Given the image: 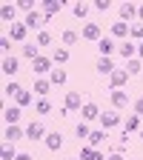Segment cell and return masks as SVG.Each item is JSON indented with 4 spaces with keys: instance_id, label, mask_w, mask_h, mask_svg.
Instances as JSON below:
<instances>
[{
    "instance_id": "obj_27",
    "label": "cell",
    "mask_w": 143,
    "mask_h": 160,
    "mask_svg": "<svg viewBox=\"0 0 143 160\" xmlns=\"http://www.w3.org/2000/svg\"><path fill=\"white\" fill-rule=\"evenodd\" d=\"M52 60H54L57 66L69 63V49H54V52H52Z\"/></svg>"
},
{
    "instance_id": "obj_22",
    "label": "cell",
    "mask_w": 143,
    "mask_h": 160,
    "mask_svg": "<svg viewBox=\"0 0 143 160\" xmlns=\"http://www.w3.org/2000/svg\"><path fill=\"white\" fill-rule=\"evenodd\" d=\"M97 49H100V57H112V52H115V40L112 37H103L97 43Z\"/></svg>"
},
{
    "instance_id": "obj_6",
    "label": "cell",
    "mask_w": 143,
    "mask_h": 160,
    "mask_svg": "<svg viewBox=\"0 0 143 160\" xmlns=\"http://www.w3.org/2000/svg\"><path fill=\"white\" fill-rule=\"evenodd\" d=\"M126 83H129V72H126V69H123V72L115 69V72H112V77H109V86H112V89H123Z\"/></svg>"
},
{
    "instance_id": "obj_49",
    "label": "cell",
    "mask_w": 143,
    "mask_h": 160,
    "mask_svg": "<svg viewBox=\"0 0 143 160\" xmlns=\"http://www.w3.org/2000/svg\"><path fill=\"white\" fill-rule=\"evenodd\" d=\"M140 140H143V129H140Z\"/></svg>"
},
{
    "instance_id": "obj_33",
    "label": "cell",
    "mask_w": 143,
    "mask_h": 160,
    "mask_svg": "<svg viewBox=\"0 0 143 160\" xmlns=\"http://www.w3.org/2000/svg\"><path fill=\"white\" fill-rule=\"evenodd\" d=\"M20 92H23V86H20V83H14V80H9V83H6V89H3V94H9V97H17Z\"/></svg>"
},
{
    "instance_id": "obj_7",
    "label": "cell",
    "mask_w": 143,
    "mask_h": 160,
    "mask_svg": "<svg viewBox=\"0 0 143 160\" xmlns=\"http://www.w3.org/2000/svg\"><path fill=\"white\" fill-rule=\"evenodd\" d=\"M23 23H26L29 29H37V32H40V26L46 23V17H43V12H37V9H34V12H29V14H26Z\"/></svg>"
},
{
    "instance_id": "obj_48",
    "label": "cell",
    "mask_w": 143,
    "mask_h": 160,
    "mask_svg": "<svg viewBox=\"0 0 143 160\" xmlns=\"http://www.w3.org/2000/svg\"><path fill=\"white\" fill-rule=\"evenodd\" d=\"M137 17H140V20H143V6H137Z\"/></svg>"
},
{
    "instance_id": "obj_31",
    "label": "cell",
    "mask_w": 143,
    "mask_h": 160,
    "mask_svg": "<svg viewBox=\"0 0 143 160\" xmlns=\"http://www.w3.org/2000/svg\"><path fill=\"white\" fill-rule=\"evenodd\" d=\"M34 109H37V114H49L52 112V100L49 97H40L37 103H34Z\"/></svg>"
},
{
    "instance_id": "obj_30",
    "label": "cell",
    "mask_w": 143,
    "mask_h": 160,
    "mask_svg": "<svg viewBox=\"0 0 143 160\" xmlns=\"http://www.w3.org/2000/svg\"><path fill=\"white\" fill-rule=\"evenodd\" d=\"M0 160H17V152H14V143H6L0 149Z\"/></svg>"
},
{
    "instance_id": "obj_9",
    "label": "cell",
    "mask_w": 143,
    "mask_h": 160,
    "mask_svg": "<svg viewBox=\"0 0 143 160\" xmlns=\"http://www.w3.org/2000/svg\"><path fill=\"white\" fill-rule=\"evenodd\" d=\"M100 123H103V129H115V126H120V114H117V109L103 112V114H100Z\"/></svg>"
},
{
    "instance_id": "obj_13",
    "label": "cell",
    "mask_w": 143,
    "mask_h": 160,
    "mask_svg": "<svg viewBox=\"0 0 143 160\" xmlns=\"http://www.w3.org/2000/svg\"><path fill=\"white\" fill-rule=\"evenodd\" d=\"M26 34H29V26L26 23H12L9 26V37L12 40H26Z\"/></svg>"
},
{
    "instance_id": "obj_17",
    "label": "cell",
    "mask_w": 143,
    "mask_h": 160,
    "mask_svg": "<svg viewBox=\"0 0 143 160\" xmlns=\"http://www.w3.org/2000/svg\"><path fill=\"white\" fill-rule=\"evenodd\" d=\"M14 17H17V6H12V3L0 6V20H3V23H14Z\"/></svg>"
},
{
    "instance_id": "obj_26",
    "label": "cell",
    "mask_w": 143,
    "mask_h": 160,
    "mask_svg": "<svg viewBox=\"0 0 143 160\" xmlns=\"http://www.w3.org/2000/svg\"><path fill=\"white\" fill-rule=\"evenodd\" d=\"M74 134H77V140H89L92 129H89V123H86V120H80V123L74 126Z\"/></svg>"
},
{
    "instance_id": "obj_40",
    "label": "cell",
    "mask_w": 143,
    "mask_h": 160,
    "mask_svg": "<svg viewBox=\"0 0 143 160\" xmlns=\"http://www.w3.org/2000/svg\"><path fill=\"white\" fill-rule=\"evenodd\" d=\"M109 6H112V3H109V0H94V9H97V12H106Z\"/></svg>"
},
{
    "instance_id": "obj_5",
    "label": "cell",
    "mask_w": 143,
    "mask_h": 160,
    "mask_svg": "<svg viewBox=\"0 0 143 160\" xmlns=\"http://www.w3.org/2000/svg\"><path fill=\"white\" fill-rule=\"evenodd\" d=\"M80 120H86V123L100 120V109H97V103H83V109H80Z\"/></svg>"
},
{
    "instance_id": "obj_36",
    "label": "cell",
    "mask_w": 143,
    "mask_h": 160,
    "mask_svg": "<svg viewBox=\"0 0 143 160\" xmlns=\"http://www.w3.org/2000/svg\"><path fill=\"white\" fill-rule=\"evenodd\" d=\"M63 43H66V46H74V43H77V32L66 29V32H63Z\"/></svg>"
},
{
    "instance_id": "obj_12",
    "label": "cell",
    "mask_w": 143,
    "mask_h": 160,
    "mask_svg": "<svg viewBox=\"0 0 143 160\" xmlns=\"http://www.w3.org/2000/svg\"><path fill=\"white\" fill-rule=\"evenodd\" d=\"M83 37L86 40H97V43H100V40H103V29H100L97 23H86L83 26Z\"/></svg>"
},
{
    "instance_id": "obj_32",
    "label": "cell",
    "mask_w": 143,
    "mask_h": 160,
    "mask_svg": "<svg viewBox=\"0 0 143 160\" xmlns=\"http://www.w3.org/2000/svg\"><path fill=\"white\" fill-rule=\"evenodd\" d=\"M23 57H26V60H37V57H40V49H37L34 43H26V46H23Z\"/></svg>"
},
{
    "instance_id": "obj_39",
    "label": "cell",
    "mask_w": 143,
    "mask_h": 160,
    "mask_svg": "<svg viewBox=\"0 0 143 160\" xmlns=\"http://www.w3.org/2000/svg\"><path fill=\"white\" fill-rule=\"evenodd\" d=\"M0 49H3L6 54L12 52V37H9V34H3V37H0Z\"/></svg>"
},
{
    "instance_id": "obj_15",
    "label": "cell",
    "mask_w": 143,
    "mask_h": 160,
    "mask_svg": "<svg viewBox=\"0 0 143 160\" xmlns=\"http://www.w3.org/2000/svg\"><path fill=\"white\" fill-rule=\"evenodd\" d=\"M103 140H109V134H106V129H92V134H89V143L86 146H92V149H97Z\"/></svg>"
},
{
    "instance_id": "obj_51",
    "label": "cell",
    "mask_w": 143,
    "mask_h": 160,
    "mask_svg": "<svg viewBox=\"0 0 143 160\" xmlns=\"http://www.w3.org/2000/svg\"><path fill=\"white\" fill-rule=\"evenodd\" d=\"M72 160H74V157H72Z\"/></svg>"
},
{
    "instance_id": "obj_16",
    "label": "cell",
    "mask_w": 143,
    "mask_h": 160,
    "mask_svg": "<svg viewBox=\"0 0 143 160\" xmlns=\"http://www.w3.org/2000/svg\"><path fill=\"white\" fill-rule=\"evenodd\" d=\"M60 146H63V134H60V132H49L46 134V149L49 152H57Z\"/></svg>"
},
{
    "instance_id": "obj_10",
    "label": "cell",
    "mask_w": 143,
    "mask_h": 160,
    "mask_svg": "<svg viewBox=\"0 0 143 160\" xmlns=\"http://www.w3.org/2000/svg\"><path fill=\"white\" fill-rule=\"evenodd\" d=\"M117 14H120V20H123V23H129V20L137 17V6H135V3H120Z\"/></svg>"
},
{
    "instance_id": "obj_41",
    "label": "cell",
    "mask_w": 143,
    "mask_h": 160,
    "mask_svg": "<svg viewBox=\"0 0 143 160\" xmlns=\"http://www.w3.org/2000/svg\"><path fill=\"white\" fill-rule=\"evenodd\" d=\"M112 152H115V154H123V152H126V140H120V143H115V146H112Z\"/></svg>"
},
{
    "instance_id": "obj_43",
    "label": "cell",
    "mask_w": 143,
    "mask_h": 160,
    "mask_svg": "<svg viewBox=\"0 0 143 160\" xmlns=\"http://www.w3.org/2000/svg\"><path fill=\"white\" fill-rule=\"evenodd\" d=\"M89 160H106V157H103V152H100V149H92V154H89Z\"/></svg>"
},
{
    "instance_id": "obj_46",
    "label": "cell",
    "mask_w": 143,
    "mask_h": 160,
    "mask_svg": "<svg viewBox=\"0 0 143 160\" xmlns=\"http://www.w3.org/2000/svg\"><path fill=\"white\" fill-rule=\"evenodd\" d=\"M17 160H32V154H26V152H20V154H17Z\"/></svg>"
},
{
    "instance_id": "obj_35",
    "label": "cell",
    "mask_w": 143,
    "mask_h": 160,
    "mask_svg": "<svg viewBox=\"0 0 143 160\" xmlns=\"http://www.w3.org/2000/svg\"><path fill=\"white\" fill-rule=\"evenodd\" d=\"M37 46H52V32L40 29V32H37Z\"/></svg>"
},
{
    "instance_id": "obj_18",
    "label": "cell",
    "mask_w": 143,
    "mask_h": 160,
    "mask_svg": "<svg viewBox=\"0 0 143 160\" xmlns=\"http://www.w3.org/2000/svg\"><path fill=\"white\" fill-rule=\"evenodd\" d=\"M17 66H20V60H17L14 54H6V57H3V63H0L3 74H14V72H17Z\"/></svg>"
},
{
    "instance_id": "obj_44",
    "label": "cell",
    "mask_w": 143,
    "mask_h": 160,
    "mask_svg": "<svg viewBox=\"0 0 143 160\" xmlns=\"http://www.w3.org/2000/svg\"><path fill=\"white\" fill-rule=\"evenodd\" d=\"M89 154H92V146H83V149H80V160H89Z\"/></svg>"
},
{
    "instance_id": "obj_37",
    "label": "cell",
    "mask_w": 143,
    "mask_h": 160,
    "mask_svg": "<svg viewBox=\"0 0 143 160\" xmlns=\"http://www.w3.org/2000/svg\"><path fill=\"white\" fill-rule=\"evenodd\" d=\"M129 37H132V40H140V43H143V23H137V26H132V32H129Z\"/></svg>"
},
{
    "instance_id": "obj_24",
    "label": "cell",
    "mask_w": 143,
    "mask_h": 160,
    "mask_svg": "<svg viewBox=\"0 0 143 160\" xmlns=\"http://www.w3.org/2000/svg\"><path fill=\"white\" fill-rule=\"evenodd\" d=\"M129 32H132V26H126L123 20H117L112 26V37H129Z\"/></svg>"
},
{
    "instance_id": "obj_25",
    "label": "cell",
    "mask_w": 143,
    "mask_h": 160,
    "mask_svg": "<svg viewBox=\"0 0 143 160\" xmlns=\"http://www.w3.org/2000/svg\"><path fill=\"white\" fill-rule=\"evenodd\" d=\"M143 126H140V114H132V117H126V126H123V132L129 134V132H140Z\"/></svg>"
},
{
    "instance_id": "obj_3",
    "label": "cell",
    "mask_w": 143,
    "mask_h": 160,
    "mask_svg": "<svg viewBox=\"0 0 143 160\" xmlns=\"http://www.w3.org/2000/svg\"><path fill=\"white\" fill-rule=\"evenodd\" d=\"M23 137H26V129H20V123L6 126V132H3V140H6V143H17V140H23Z\"/></svg>"
},
{
    "instance_id": "obj_8",
    "label": "cell",
    "mask_w": 143,
    "mask_h": 160,
    "mask_svg": "<svg viewBox=\"0 0 143 160\" xmlns=\"http://www.w3.org/2000/svg\"><path fill=\"white\" fill-rule=\"evenodd\" d=\"M60 9H63V0H46V3H43V17H46V23H49Z\"/></svg>"
},
{
    "instance_id": "obj_42",
    "label": "cell",
    "mask_w": 143,
    "mask_h": 160,
    "mask_svg": "<svg viewBox=\"0 0 143 160\" xmlns=\"http://www.w3.org/2000/svg\"><path fill=\"white\" fill-rule=\"evenodd\" d=\"M132 106H135V114H140V117H143V97H137Z\"/></svg>"
},
{
    "instance_id": "obj_1",
    "label": "cell",
    "mask_w": 143,
    "mask_h": 160,
    "mask_svg": "<svg viewBox=\"0 0 143 160\" xmlns=\"http://www.w3.org/2000/svg\"><path fill=\"white\" fill-rule=\"evenodd\" d=\"M52 63H54L52 57H43V54H40L37 60H32V72L34 74H52Z\"/></svg>"
},
{
    "instance_id": "obj_28",
    "label": "cell",
    "mask_w": 143,
    "mask_h": 160,
    "mask_svg": "<svg viewBox=\"0 0 143 160\" xmlns=\"http://www.w3.org/2000/svg\"><path fill=\"white\" fill-rule=\"evenodd\" d=\"M72 14H74L77 20H86V17H89V6H86V3H74V6H72Z\"/></svg>"
},
{
    "instance_id": "obj_11",
    "label": "cell",
    "mask_w": 143,
    "mask_h": 160,
    "mask_svg": "<svg viewBox=\"0 0 143 160\" xmlns=\"http://www.w3.org/2000/svg\"><path fill=\"white\" fill-rule=\"evenodd\" d=\"M117 52H120V57H123V60H135V57H137V46L132 43V40H123V43L117 46Z\"/></svg>"
},
{
    "instance_id": "obj_29",
    "label": "cell",
    "mask_w": 143,
    "mask_h": 160,
    "mask_svg": "<svg viewBox=\"0 0 143 160\" xmlns=\"http://www.w3.org/2000/svg\"><path fill=\"white\" fill-rule=\"evenodd\" d=\"M126 72H129V77H132V74H137V72H143V60H140V57L126 60Z\"/></svg>"
},
{
    "instance_id": "obj_34",
    "label": "cell",
    "mask_w": 143,
    "mask_h": 160,
    "mask_svg": "<svg viewBox=\"0 0 143 160\" xmlns=\"http://www.w3.org/2000/svg\"><path fill=\"white\" fill-rule=\"evenodd\" d=\"M32 94H34V92H26V89H23V92L14 97V103H17L20 109H23V106H29V103H32Z\"/></svg>"
},
{
    "instance_id": "obj_47",
    "label": "cell",
    "mask_w": 143,
    "mask_h": 160,
    "mask_svg": "<svg viewBox=\"0 0 143 160\" xmlns=\"http://www.w3.org/2000/svg\"><path fill=\"white\" fill-rule=\"evenodd\" d=\"M137 57L143 60V43H137Z\"/></svg>"
},
{
    "instance_id": "obj_21",
    "label": "cell",
    "mask_w": 143,
    "mask_h": 160,
    "mask_svg": "<svg viewBox=\"0 0 143 160\" xmlns=\"http://www.w3.org/2000/svg\"><path fill=\"white\" fill-rule=\"evenodd\" d=\"M66 80H69V74H66L63 69H52V74H49V83H52V86H63Z\"/></svg>"
},
{
    "instance_id": "obj_2",
    "label": "cell",
    "mask_w": 143,
    "mask_h": 160,
    "mask_svg": "<svg viewBox=\"0 0 143 160\" xmlns=\"http://www.w3.org/2000/svg\"><path fill=\"white\" fill-rule=\"evenodd\" d=\"M46 129H43V123H37V120H32V123L26 126V137L29 140H46Z\"/></svg>"
},
{
    "instance_id": "obj_19",
    "label": "cell",
    "mask_w": 143,
    "mask_h": 160,
    "mask_svg": "<svg viewBox=\"0 0 143 160\" xmlns=\"http://www.w3.org/2000/svg\"><path fill=\"white\" fill-rule=\"evenodd\" d=\"M94 69H97V74H106V77H112V72H115V63H112V57H100Z\"/></svg>"
},
{
    "instance_id": "obj_50",
    "label": "cell",
    "mask_w": 143,
    "mask_h": 160,
    "mask_svg": "<svg viewBox=\"0 0 143 160\" xmlns=\"http://www.w3.org/2000/svg\"><path fill=\"white\" fill-rule=\"evenodd\" d=\"M132 160H137V157H132Z\"/></svg>"
},
{
    "instance_id": "obj_20",
    "label": "cell",
    "mask_w": 143,
    "mask_h": 160,
    "mask_svg": "<svg viewBox=\"0 0 143 160\" xmlns=\"http://www.w3.org/2000/svg\"><path fill=\"white\" fill-rule=\"evenodd\" d=\"M63 106H66L69 112H72V109H77V112H80V109H83V103H80V92H69V94H66V103H63Z\"/></svg>"
},
{
    "instance_id": "obj_38",
    "label": "cell",
    "mask_w": 143,
    "mask_h": 160,
    "mask_svg": "<svg viewBox=\"0 0 143 160\" xmlns=\"http://www.w3.org/2000/svg\"><path fill=\"white\" fill-rule=\"evenodd\" d=\"M14 6H17L20 12H26V14H29V12H34V3H32V0H17Z\"/></svg>"
},
{
    "instance_id": "obj_14",
    "label": "cell",
    "mask_w": 143,
    "mask_h": 160,
    "mask_svg": "<svg viewBox=\"0 0 143 160\" xmlns=\"http://www.w3.org/2000/svg\"><path fill=\"white\" fill-rule=\"evenodd\" d=\"M3 120H6L9 126L20 123V106H17V103H14V106H6V109H3Z\"/></svg>"
},
{
    "instance_id": "obj_45",
    "label": "cell",
    "mask_w": 143,
    "mask_h": 160,
    "mask_svg": "<svg viewBox=\"0 0 143 160\" xmlns=\"http://www.w3.org/2000/svg\"><path fill=\"white\" fill-rule=\"evenodd\" d=\"M106 160H126V157H123V154H115V152H112V154H109Z\"/></svg>"
},
{
    "instance_id": "obj_4",
    "label": "cell",
    "mask_w": 143,
    "mask_h": 160,
    "mask_svg": "<svg viewBox=\"0 0 143 160\" xmlns=\"http://www.w3.org/2000/svg\"><path fill=\"white\" fill-rule=\"evenodd\" d=\"M109 100H112L115 109H126V106H129V94H126L123 89H112V92H109Z\"/></svg>"
},
{
    "instance_id": "obj_23",
    "label": "cell",
    "mask_w": 143,
    "mask_h": 160,
    "mask_svg": "<svg viewBox=\"0 0 143 160\" xmlns=\"http://www.w3.org/2000/svg\"><path fill=\"white\" fill-rule=\"evenodd\" d=\"M49 89H52V83H49V80L37 77V80H34V89H32V92H34V94H40V97H46V94H49Z\"/></svg>"
}]
</instances>
